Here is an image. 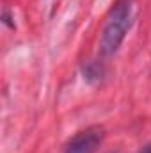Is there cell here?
<instances>
[{"mask_svg": "<svg viewBox=\"0 0 151 153\" xmlns=\"http://www.w3.org/2000/svg\"><path fill=\"white\" fill-rule=\"evenodd\" d=\"M132 25V0H117L109 13L100 38V53L103 57L114 55L121 46Z\"/></svg>", "mask_w": 151, "mask_h": 153, "instance_id": "1", "label": "cell"}, {"mask_svg": "<svg viewBox=\"0 0 151 153\" xmlns=\"http://www.w3.org/2000/svg\"><path fill=\"white\" fill-rule=\"evenodd\" d=\"M103 128L100 126H89L82 132H78L75 137L68 143L64 153H94L96 148L103 141Z\"/></svg>", "mask_w": 151, "mask_h": 153, "instance_id": "2", "label": "cell"}, {"mask_svg": "<svg viewBox=\"0 0 151 153\" xmlns=\"http://www.w3.org/2000/svg\"><path fill=\"white\" fill-rule=\"evenodd\" d=\"M141 153H151V143H150V144H148V146H146V148H144Z\"/></svg>", "mask_w": 151, "mask_h": 153, "instance_id": "3", "label": "cell"}]
</instances>
